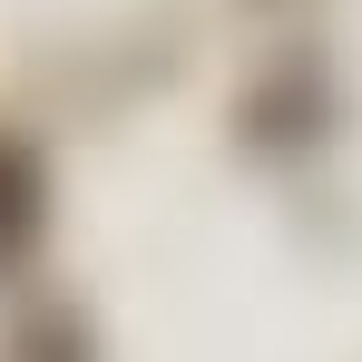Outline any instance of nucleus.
<instances>
[{
	"label": "nucleus",
	"instance_id": "1",
	"mask_svg": "<svg viewBox=\"0 0 362 362\" xmlns=\"http://www.w3.org/2000/svg\"><path fill=\"white\" fill-rule=\"evenodd\" d=\"M40 206H49V196H40V167H30V157L0 137V264H20V255H30Z\"/></svg>",
	"mask_w": 362,
	"mask_h": 362
}]
</instances>
